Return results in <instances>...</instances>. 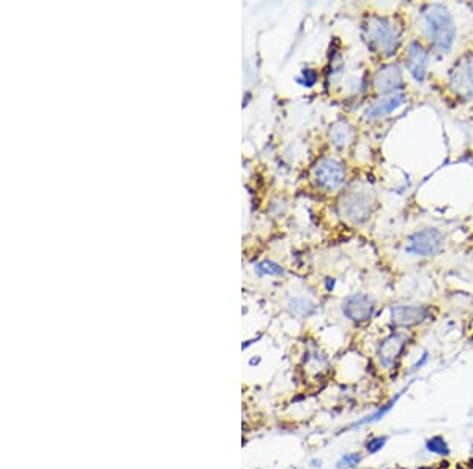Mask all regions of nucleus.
<instances>
[{"label": "nucleus", "mask_w": 473, "mask_h": 469, "mask_svg": "<svg viewBox=\"0 0 473 469\" xmlns=\"http://www.w3.org/2000/svg\"><path fill=\"white\" fill-rule=\"evenodd\" d=\"M426 34L434 49L439 52H448L454 45L456 27L447 7L434 3L425 7L423 12Z\"/></svg>", "instance_id": "obj_1"}, {"label": "nucleus", "mask_w": 473, "mask_h": 469, "mask_svg": "<svg viewBox=\"0 0 473 469\" xmlns=\"http://www.w3.org/2000/svg\"><path fill=\"white\" fill-rule=\"evenodd\" d=\"M363 32H365L368 45L374 52L381 54L383 57H392L398 51L399 32L392 19L374 14L366 21Z\"/></svg>", "instance_id": "obj_2"}, {"label": "nucleus", "mask_w": 473, "mask_h": 469, "mask_svg": "<svg viewBox=\"0 0 473 469\" xmlns=\"http://www.w3.org/2000/svg\"><path fill=\"white\" fill-rule=\"evenodd\" d=\"M374 204H376V196L370 188L350 190L341 199V212L354 223H363L372 214Z\"/></svg>", "instance_id": "obj_3"}, {"label": "nucleus", "mask_w": 473, "mask_h": 469, "mask_svg": "<svg viewBox=\"0 0 473 469\" xmlns=\"http://www.w3.org/2000/svg\"><path fill=\"white\" fill-rule=\"evenodd\" d=\"M450 90L462 100L473 98V52L462 54L453 63L450 70Z\"/></svg>", "instance_id": "obj_4"}, {"label": "nucleus", "mask_w": 473, "mask_h": 469, "mask_svg": "<svg viewBox=\"0 0 473 469\" xmlns=\"http://www.w3.org/2000/svg\"><path fill=\"white\" fill-rule=\"evenodd\" d=\"M443 242V234L439 229L426 228L414 232L407 239L405 252L414 256H432L442 250Z\"/></svg>", "instance_id": "obj_5"}, {"label": "nucleus", "mask_w": 473, "mask_h": 469, "mask_svg": "<svg viewBox=\"0 0 473 469\" xmlns=\"http://www.w3.org/2000/svg\"><path fill=\"white\" fill-rule=\"evenodd\" d=\"M344 166L339 161L332 160V158H323L314 166L312 177L319 188L325 190V192H333L339 188L344 182Z\"/></svg>", "instance_id": "obj_6"}, {"label": "nucleus", "mask_w": 473, "mask_h": 469, "mask_svg": "<svg viewBox=\"0 0 473 469\" xmlns=\"http://www.w3.org/2000/svg\"><path fill=\"white\" fill-rule=\"evenodd\" d=\"M404 86L403 70L396 63H387L377 70L372 76V87L377 94L390 95L399 92Z\"/></svg>", "instance_id": "obj_7"}, {"label": "nucleus", "mask_w": 473, "mask_h": 469, "mask_svg": "<svg viewBox=\"0 0 473 469\" xmlns=\"http://www.w3.org/2000/svg\"><path fill=\"white\" fill-rule=\"evenodd\" d=\"M405 67L412 78L423 83L426 78L429 67V52L420 41H412L405 51Z\"/></svg>", "instance_id": "obj_8"}, {"label": "nucleus", "mask_w": 473, "mask_h": 469, "mask_svg": "<svg viewBox=\"0 0 473 469\" xmlns=\"http://www.w3.org/2000/svg\"><path fill=\"white\" fill-rule=\"evenodd\" d=\"M374 310H376V302L366 294H354V296L345 299L343 303L344 316L350 321H355V323H363V321L370 319Z\"/></svg>", "instance_id": "obj_9"}, {"label": "nucleus", "mask_w": 473, "mask_h": 469, "mask_svg": "<svg viewBox=\"0 0 473 469\" xmlns=\"http://www.w3.org/2000/svg\"><path fill=\"white\" fill-rule=\"evenodd\" d=\"M427 316L429 310L423 305H398V307L392 308V321L401 327L421 324Z\"/></svg>", "instance_id": "obj_10"}, {"label": "nucleus", "mask_w": 473, "mask_h": 469, "mask_svg": "<svg viewBox=\"0 0 473 469\" xmlns=\"http://www.w3.org/2000/svg\"><path fill=\"white\" fill-rule=\"evenodd\" d=\"M404 101H405V95L403 94V92L383 95L381 100L374 101L372 105L366 109L365 116L366 119H370V121H377V119L387 117L388 114H392L399 106H403Z\"/></svg>", "instance_id": "obj_11"}, {"label": "nucleus", "mask_w": 473, "mask_h": 469, "mask_svg": "<svg viewBox=\"0 0 473 469\" xmlns=\"http://www.w3.org/2000/svg\"><path fill=\"white\" fill-rule=\"evenodd\" d=\"M405 346V335L404 334H392L385 338L382 341L381 348H379V357L385 367H392L396 359L399 357V354L403 352Z\"/></svg>", "instance_id": "obj_12"}, {"label": "nucleus", "mask_w": 473, "mask_h": 469, "mask_svg": "<svg viewBox=\"0 0 473 469\" xmlns=\"http://www.w3.org/2000/svg\"><path fill=\"white\" fill-rule=\"evenodd\" d=\"M330 138L336 147H344L350 143L352 128L345 122H336L330 128Z\"/></svg>", "instance_id": "obj_13"}, {"label": "nucleus", "mask_w": 473, "mask_h": 469, "mask_svg": "<svg viewBox=\"0 0 473 469\" xmlns=\"http://www.w3.org/2000/svg\"><path fill=\"white\" fill-rule=\"evenodd\" d=\"M426 449L429 452H432V454L440 455V457H447L450 455V447L447 444V441H445L442 436H434L426 443Z\"/></svg>", "instance_id": "obj_14"}, {"label": "nucleus", "mask_w": 473, "mask_h": 469, "mask_svg": "<svg viewBox=\"0 0 473 469\" xmlns=\"http://www.w3.org/2000/svg\"><path fill=\"white\" fill-rule=\"evenodd\" d=\"M399 397H401V394H398V395H396L394 398H393V400L392 401H390L388 403V405H385L382 409H379V411L376 412V414H372V416L371 417H366V419H363V421L361 422H359V423H355L354 425V427H360V425H363V423H368V422H376V421H379V419H382L383 416H385V414H387L388 411H390V409H392L394 405H396V401H398L399 400Z\"/></svg>", "instance_id": "obj_15"}, {"label": "nucleus", "mask_w": 473, "mask_h": 469, "mask_svg": "<svg viewBox=\"0 0 473 469\" xmlns=\"http://www.w3.org/2000/svg\"><path fill=\"white\" fill-rule=\"evenodd\" d=\"M256 270L259 272L261 275H281L283 269L278 264L272 263V261H262L256 266Z\"/></svg>", "instance_id": "obj_16"}, {"label": "nucleus", "mask_w": 473, "mask_h": 469, "mask_svg": "<svg viewBox=\"0 0 473 469\" xmlns=\"http://www.w3.org/2000/svg\"><path fill=\"white\" fill-rule=\"evenodd\" d=\"M385 443H387V438H385V436H376V438L368 441L366 449H368V452H370V454H377L379 450L383 449Z\"/></svg>", "instance_id": "obj_17"}, {"label": "nucleus", "mask_w": 473, "mask_h": 469, "mask_svg": "<svg viewBox=\"0 0 473 469\" xmlns=\"http://www.w3.org/2000/svg\"><path fill=\"white\" fill-rule=\"evenodd\" d=\"M361 461V455L359 454H352V455H344L341 460L338 461V468H352V466H356Z\"/></svg>", "instance_id": "obj_18"}, {"label": "nucleus", "mask_w": 473, "mask_h": 469, "mask_svg": "<svg viewBox=\"0 0 473 469\" xmlns=\"http://www.w3.org/2000/svg\"><path fill=\"white\" fill-rule=\"evenodd\" d=\"M292 310L295 313H299L301 310V315H310L312 312V305L303 301V299H295V301H292Z\"/></svg>", "instance_id": "obj_19"}, {"label": "nucleus", "mask_w": 473, "mask_h": 469, "mask_svg": "<svg viewBox=\"0 0 473 469\" xmlns=\"http://www.w3.org/2000/svg\"><path fill=\"white\" fill-rule=\"evenodd\" d=\"M420 469H434V468H420Z\"/></svg>", "instance_id": "obj_20"}]
</instances>
